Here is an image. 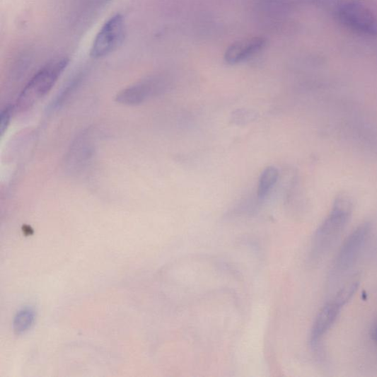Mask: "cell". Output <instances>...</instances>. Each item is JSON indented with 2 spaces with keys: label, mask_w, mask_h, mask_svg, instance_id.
I'll list each match as a JSON object with an SVG mask.
<instances>
[{
  "label": "cell",
  "mask_w": 377,
  "mask_h": 377,
  "mask_svg": "<svg viewBox=\"0 0 377 377\" xmlns=\"http://www.w3.org/2000/svg\"><path fill=\"white\" fill-rule=\"evenodd\" d=\"M352 211L350 197L345 194L338 195L327 216L315 233L311 247V262H319L329 254L349 223Z\"/></svg>",
  "instance_id": "obj_1"
},
{
  "label": "cell",
  "mask_w": 377,
  "mask_h": 377,
  "mask_svg": "<svg viewBox=\"0 0 377 377\" xmlns=\"http://www.w3.org/2000/svg\"><path fill=\"white\" fill-rule=\"evenodd\" d=\"M69 60L60 58L49 62L29 81L18 97L15 112H24L45 97L56 84Z\"/></svg>",
  "instance_id": "obj_2"
},
{
  "label": "cell",
  "mask_w": 377,
  "mask_h": 377,
  "mask_svg": "<svg viewBox=\"0 0 377 377\" xmlns=\"http://www.w3.org/2000/svg\"><path fill=\"white\" fill-rule=\"evenodd\" d=\"M359 282L352 280L344 285L335 295L320 309L314 321L311 333V345L315 347L335 325L341 311L352 298L357 290Z\"/></svg>",
  "instance_id": "obj_3"
},
{
  "label": "cell",
  "mask_w": 377,
  "mask_h": 377,
  "mask_svg": "<svg viewBox=\"0 0 377 377\" xmlns=\"http://www.w3.org/2000/svg\"><path fill=\"white\" fill-rule=\"evenodd\" d=\"M371 230V224L364 223L356 227L345 240L333 262L331 281L338 279L351 270L369 239Z\"/></svg>",
  "instance_id": "obj_4"
},
{
  "label": "cell",
  "mask_w": 377,
  "mask_h": 377,
  "mask_svg": "<svg viewBox=\"0 0 377 377\" xmlns=\"http://www.w3.org/2000/svg\"><path fill=\"white\" fill-rule=\"evenodd\" d=\"M125 35L124 18L116 13L105 23L97 34L91 50V57L101 59L110 55L122 45Z\"/></svg>",
  "instance_id": "obj_5"
},
{
  "label": "cell",
  "mask_w": 377,
  "mask_h": 377,
  "mask_svg": "<svg viewBox=\"0 0 377 377\" xmlns=\"http://www.w3.org/2000/svg\"><path fill=\"white\" fill-rule=\"evenodd\" d=\"M337 15L339 21L352 30L377 35V18L366 7L356 3H346L338 8Z\"/></svg>",
  "instance_id": "obj_6"
},
{
  "label": "cell",
  "mask_w": 377,
  "mask_h": 377,
  "mask_svg": "<svg viewBox=\"0 0 377 377\" xmlns=\"http://www.w3.org/2000/svg\"><path fill=\"white\" fill-rule=\"evenodd\" d=\"M160 79H150L123 89L116 96V101L125 105H138L163 91Z\"/></svg>",
  "instance_id": "obj_7"
},
{
  "label": "cell",
  "mask_w": 377,
  "mask_h": 377,
  "mask_svg": "<svg viewBox=\"0 0 377 377\" xmlns=\"http://www.w3.org/2000/svg\"><path fill=\"white\" fill-rule=\"evenodd\" d=\"M266 45L262 37L242 40L231 44L225 52V61L229 64H237L254 57Z\"/></svg>",
  "instance_id": "obj_8"
},
{
  "label": "cell",
  "mask_w": 377,
  "mask_h": 377,
  "mask_svg": "<svg viewBox=\"0 0 377 377\" xmlns=\"http://www.w3.org/2000/svg\"><path fill=\"white\" fill-rule=\"evenodd\" d=\"M35 313L31 308H25L17 313L13 320V330L16 335L28 332L33 325Z\"/></svg>",
  "instance_id": "obj_9"
},
{
  "label": "cell",
  "mask_w": 377,
  "mask_h": 377,
  "mask_svg": "<svg viewBox=\"0 0 377 377\" xmlns=\"http://www.w3.org/2000/svg\"><path fill=\"white\" fill-rule=\"evenodd\" d=\"M279 178L278 170L274 167H268L262 172L258 185V196L265 197L276 185Z\"/></svg>",
  "instance_id": "obj_10"
},
{
  "label": "cell",
  "mask_w": 377,
  "mask_h": 377,
  "mask_svg": "<svg viewBox=\"0 0 377 377\" xmlns=\"http://www.w3.org/2000/svg\"><path fill=\"white\" fill-rule=\"evenodd\" d=\"M15 112V107L13 105H6L0 115V135L4 137V134L7 131L12 115Z\"/></svg>",
  "instance_id": "obj_11"
},
{
  "label": "cell",
  "mask_w": 377,
  "mask_h": 377,
  "mask_svg": "<svg viewBox=\"0 0 377 377\" xmlns=\"http://www.w3.org/2000/svg\"><path fill=\"white\" fill-rule=\"evenodd\" d=\"M373 336L375 343L376 344V346H377V327L373 330Z\"/></svg>",
  "instance_id": "obj_12"
}]
</instances>
